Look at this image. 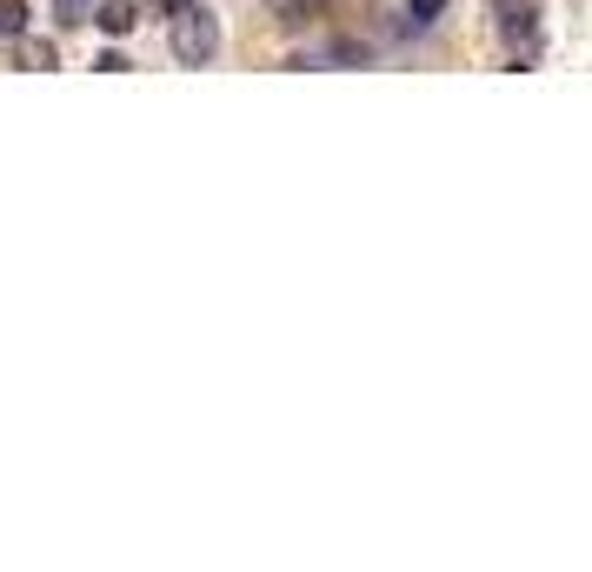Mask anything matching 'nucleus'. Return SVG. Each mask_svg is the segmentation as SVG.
<instances>
[{"label": "nucleus", "mask_w": 592, "mask_h": 572, "mask_svg": "<svg viewBox=\"0 0 592 572\" xmlns=\"http://www.w3.org/2000/svg\"><path fill=\"white\" fill-rule=\"evenodd\" d=\"M213 47H220L213 14H207V8H194V0H181V8H174V60L207 67V60H213Z\"/></svg>", "instance_id": "obj_1"}, {"label": "nucleus", "mask_w": 592, "mask_h": 572, "mask_svg": "<svg viewBox=\"0 0 592 572\" xmlns=\"http://www.w3.org/2000/svg\"><path fill=\"white\" fill-rule=\"evenodd\" d=\"M492 14H499V34L513 40V47L533 40V0H492Z\"/></svg>", "instance_id": "obj_2"}, {"label": "nucleus", "mask_w": 592, "mask_h": 572, "mask_svg": "<svg viewBox=\"0 0 592 572\" xmlns=\"http://www.w3.org/2000/svg\"><path fill=\"white\" fill-rule=\"evenodd\" d=\"M94 21H101V34H134L140 8H134V0H101V8H94Z\"/></svg>", "instance_id": "obj_3"}, {"label": "nucleus", "mask_w": 592, "mask_h": 572, "mask_svg": "<svg viewBox=\"0 0 592 572\" xmlns=\"http://www.w3.org/2000/svg\"><path fill=\"white\" fill-rule=\"evenodd\" d=\"M446 14V0H406V27H433Z\"/></svg>", "instance_id": "obj_4"}, {"label": "nucleus", "mask_w": 592, "mask_h": 572, "mask_svg": "<svg viewBox=\"0 0 592 572\" xmlns=\"http://www.w3.org/2000/svg\"><path fill=\"white\" fill-rule=\"evenodd\" d=\"M54 21H60V27H80V21H94V0H54Z\"/></svg>", "instance_id": "obj_5"}, {"label": "nucleus", "mask_w": 592, "mask_h": 572, "mask_svg": "<svg viewBox=\"0 0 592 572\" xmlns=\"http://www.w3.org/2000/svg\"><path fill=\"white\" fill-rule=\"evenodd\" d=\"M21 67H34V73H47V67H60V54H54L47 40H27V47H21Z\"/></svg>", "instance_id": "obj_6"}, {"label": "nucleus", "mask_w": 592, "mask_h": 572, "mask_svg": "<svg viewBox=\"0 0 592 572\" xmlns=\"http://www.w3.org/2000/svg\"><path fill=\"white\" fill-rule=\"evenodd\" d=\"M267 8H274V21H280V27H306V14H313L306 0H267Z\"/></svg>", "instance_id": "obj_7"}, {"label": "nucleus", "mask_w": 592, "mask_h": 572, "mask_svg": "<svg viewBox=\"0 0 592 572\" xmlns=\"http://www.w3.org/2000/svg\"><path fill=\"white\" fill-rule=\"evenodd\" d=\"M0 34H27V0H0Z\"/></svg>", "instance_id": "obj_8"}, {"label": "nucleus", "mask_w": 592, "mask_h": 572, "mask_svg": "<svg viewBox=\"0 0 592 572\" xmlns=\"http://www.w3.org/2000/svg\"><path fill=\"white\" fill-rule=\"evenodd\" d=\"M94 67H101V73H127V67H134V60H127V54H120V47H107V54H101V60H94Z\"/></svg>", "instance_id": "obj_9"}, {"label": "nucleus", "mask_w": 592, "mask_h": 572, "mask_svg": "<svg viewBox=\"0 0 592 572\" xmlns=\"http://www.w3.org/2000/svg\"><path fill=\"white\" fill-rule=\"evenodd\" d=\"M153 8H166V14H174V8H181V0H153Z\"/></svg>", "instance_id": "obj_10"}]
</instances>
